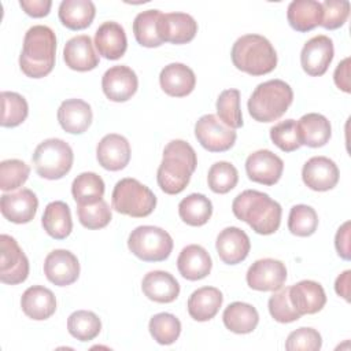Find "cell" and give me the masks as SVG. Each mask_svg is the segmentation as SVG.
<instances>
[{"mask_svg":"<svg viewBox=\"0 0 351 351\" xmlns=\"http://www.w3.org/2000/svg\"><path fill=\"white\" fill-rule=\"evenodd\" d=\"M197 166L196 152L184 140H171L163 149V159L156 171V181L167 195L181 193Z\"/></svg>","mask_w":351,"mask_h":351,"instance_id":"6da1fadb","label":"cell"},{"mask_svg":"<svg viewBox=\"0 0 351 351\" xmlns=\"http://www.w3.org/2000/svg\"><path fill=\"white\" fill-rule=\"evenodd\" d=\"M232 211L237 219L247 222L258 234H273L281 223V206L267 193L255 189L239 193L232 203Z\"/></svg>","mask_w":351,"mask_h":351,"instance_id":"7a4b0ae2","label":"cell"},{"mask_svg":"<svg viewBox=\"0 0 351 351\" xmlns=\"http://www.w3.org/2000/svg\"><path fill=\"white\" fill-rule=\"evenodd\" d=\"M56 37L51 27L44 25L32 26L23 38L19 55V67L26 77L43 78L55 66Z\"/></svg>","mask_w":351,"mask_h":351,"instance_id":"3957f363","label":"cell"},{"mask_svg":"<svg viewBox=\"0 0 351 351\" xmlns=\"http://www.w3.org/2000/svg\"><path fill=\"white\" fill-rule=\"evenodd\" d=\"M234 67L250 75H263L277 66V52L271 43L261 34H244L232 47Z\"/></svg>","mask_w":351,"mask_h":351,"instance_id":"277c9868","label":"cell"},{"mask_svg":"<svg viewBox=\"0 0 351 351\" xmlns=\"http://www.w3.org/2000/svg\"><path fill=\"white\" fill-rule=\"evenodd\" d=\"M293 101L289 84L282 80H269L259 84L248 99L250 115L258 122H274L281 118Z\"/></svg>","mask_w":351,"mask_h":351,"instance_id":"5b68a950","label":"cell"},{"mask_svg":"<svg viewBox=\"0 0 351 351\" xmlns=\"http://www.w3.org/2000/svg\"><path fill=\"white\" fill-rule=\"evenodd\" d=\"M112 208L133 218L148 217L156 207L154 192L136 178L119 180L111 195Z\"/></svg>","mask_w":351,"mask_h":351,"instance_id":"8992f818","label":"cell"},{"mask_svg":"<svg viewBox=\"0 0 351 351\" xmlns=\"http://www.w3.org/2000/svg\"><path fill=\"white\" fill-rule=\"evenodd\" d=\"M32 160L40 177L59 180L71 170L74 154L62 138H47L36 147Z\"/></svg>","mask_w":351,"mask_h":351,"instance_id":"52a82bcc","label":"cell"},{"mask_svg":"<svg viewBox=\"0 0 351 351\" xmlns=\"http://www.w3.org/2000/svg\"><path fill=\"white\" fill-rule=\"evenodd\" d=\"M128 247L133 255L144 262H162L173 251V239L162 228L143 225L130 232Z\"/></svg>","mask_w":351,"mask_h":351,"instance_id":"ba28073f","label":"cell"},{"mask_svg":"<svg viewBox=\"0 0 351 351\" xmlns=\"http://www.w3.org/2000/svg\"><path fill=\"white\" fill-rule=\"evenodd\" d=\"M195 137L210 152H225L236 143L234 129L226 126L217 115L206 114L195 123Z\"/></svg>","mask_w":351,"mask_h":351,"instance_id":"9c48e42d","label":"cell"},{"mask_svg":"<svg viewBox=\"0 0 351 351\" xmlns=\"http://www.w3.org/2000/svg\"><path fill=\"white\" fill-rule=\"evenodd\" d=\"M0 248V281L8 285L23 282L29 276V261L16 240L1 234Z\"/></svg>","mask_w":351,"mask_h":351,"instance_id":"30bf717a","label":"cell"},{"mask_svg":"<svg viewBox=\"0 0 351 351\" xmlns=\"http://www.w3.org/2000/svg\"><path fill=\"white\" fill-rule=\"evenodd\" d=\"M247 284L255 291H277L287 280V267L281 261L265 258L255 261L247 271Z\"/></svg>","mask_w":351,"mask_h":351,"instance_id":"8fae6325","label":"cell"},{"mask_svg":"<svg viewBox=\"0 0 351 351\" xmlns=\"http://www.w3.org/2000/svg\"><path fill=\"white\" fill-rule=\"evenodd\" d=\"M284 170V162L269 149H259L248 155L245 160V173L254 182L262 185H274L280 181Z\"/></svg>","mask_w":351,"mask_h":351,"instance_id":"7c38bea8","label":"cell"},{"mask_svg":"<svg viewBox=\"0 0 351 351\" xmlns=\"http://www.w3.org/2000/svg\"><path fill=\"white\" fill-rule=\"evenodd\" d=\"M333 41L324 34L310 38L302 48L300 64L311 77L324 75L333 59Z\"/></svg>","mask_w":351,"mask_h":351,"instance_id":"4fadbf2b","label":"cell"},{"mask_svg":"<svg viewBox=\"0 0 351 351\" xmlns=\"http://www.w3.org/2000/svg\"><path fill=\"white\" fill-rule=\"evenodd\" d=\"M101 88L107 99L121 103L129 100L137 92L138 80L130 67L118 64L110 67L103 74Z\"/></svg>","mask_w":351,"mask_h":351,"instance_id":"5bb4252c","label":"cell"},{"mask_svg":"<svg viewBox=\"0 0 351 351\" xmlns=\"http://www.w3.org/2000/svg\"><path fill=\"white\" fill-rule=\"evenodd\" d=\"M44 274L58 287L71 285L80 276V262L67 250H53L44 261Z\"/></svg>","mask_w":351,"mask_h":351,"instance_id":"9a60e30c","label":"cell"},{"mask_svg":"<svg viewBox=\"0 0 351 351\" xmlns=\"http://www.w3.org/2000/svg\"><path fill=\"white\" fill-rule=\"evenodd\" d=\"M158 33L163 43L186 44L197 33V22L185 12L160 14L158 21Z\"/></svg>","mask_w":351,"mask_h":351,"instance_id":"2e32d148","label":"cell"},{"mask_svg":"<svg viewBox=\"0 0 351 351\" xmlns=\"http://www.w3.org/2000/svg\"><path fill=\"white\" fill-rule=\"evenodd\" d=\"M339 176L340 173L336 163L326 156H313L302 169L303 182L317 192H325L335 188L339 182Z\"/></svg>","mask_w":351,"mask_h":351,"instance_id":"e0dca14e","label":"cell"},{"mask_svg":"<svg viewBox=\"0 0 351 351\" xmlns=\"http://www.w3.org/2000/svg\"><path fill=\"white\" fill-rule=\"evenodd\" d=\"M38 207L36 193L27 188H22L14 193H4L0 199V210L5 219L14 223L30 222Z\"/></svg>","mask_w":351,"mask_h":351,"instance_id":"ac0fdd59","label":"cell"},{"mask_svg":"<svg viewBox=\"0 0 351 351\" xmlns=\"http://www.w3.org/2000/svg\"><path fill=\"white\" fill-rule=\"evenodd\" d=\"M129 141L117 133L106 134L96 147V158L99 165L110 171H118L128 166L130 160Z\"/></svg>","mask_w":351,"mask_h":351,"instance_id":"d6986e66","label":"cell"},{"mask_svg":"<svg viewBox=\"0 0 351 351\" xmlns=\"http://www.w3.org/2000/svg\"><path fill=\"white\" fill-rule=\"evenodd\" d=\"M215 248L219 259L226 265H237L243 262L251 250L250 237L236 226L225 228L219 232L215 241Z\"/></svg>","mask_w":351,"mask_h":351,"instance_id":"ffe728a7","label":"cell"},{"mask_svg":"<svg viewBox=\"0 0 351 351\" xmlns=\"http://www.w3.org/2000/svg\"><path fill=\"white\" fill-rule=\"evenodd\" d=\"M289 300L300 315L315 314L324 308L326 295L321 284L313 280H302L289 287Z\"/></svg>","mask_w":351,"mask_h":351,"instance_id":"44dd1931","label":"cell"},{"mask_svg":"<svg viewBox=\"0 0 351 351\" xmlns=\"http://www.w3.org/2000/svg\"><path fill=\"white\" fill-rule=\"evenodd\" d=\"M159 84L163 92L171 97L188 96L196 85V77L191 67L184 63H170L159 74Z\"/></svg>","mask_w":351,"mask_h":351,"instance_id":"7402d4cb","label":"cell"},{"mask_svg":"<svg viewBox=\"0 0 351 351\" xmlns=\"http://www.w3.org/2000/svg\"><path fill=\"white\" fill-rule=\"evenodd\" d=\"M95 45L99 55L106 59L117 60L122 58L128 48L125 29L112 21L101 23L95 33Z\"/></svg>","mask_w":351,"mask_h":351,"instance_id":"603a6c76","label":"cell"},{"mask_svg":"<svg viewBox=\"0 0 351 351\" xmlns=\"http://www.w3.org/2000/svg\"><path fill=\"white\" fill-rule=\"evenodd\" d=\"M92 108L81 99H67L58 108V121L62 129L71 134H81L92 123Z\"/></svg>","mask_w":351,"mask_h":351,"instance_id":"cb8c5ba5","label":"cell"},{"mask_svg":"<svg viewBox=\"0 0 351 351\" xmlns=\"http://www.w3.org/2000/svg\"><path fill=\"white\" fill-rule=\"evenodd\" d=\"M177 267L184 278L189 281H197L210 274L213 261L210 254L202 245L189 244L180 252Z\"/></svg>","mask_w":351,"mask_h":351,"instance_id":"d4e9b609","label":"cell"},{"mask_svg":"<svg viewBox=\"0 0 351 351\" xmlns=\"http://www.w3.org/2000/svg\"><path fill=\"white\" fill-rule=\"evenodd\" d=\"M63 59L66 66L75 71H89L99 64V56L93 49L90 37L86 34L75 36L64 44Z\"/></svg>","mask_w":351,"mask_h":351,"instance_id":"484cf974","label":"cell"},{"mask_svg":"<svg viewBox=\"0 0 351 351\" xmlns=\"http://www.w3.org/2000/svg\"><path fill=\"white\" fill-rule=\"evenodd\" d=\"M21 307L29 318L44 321L52 317L56 311V298L51 289L43 285H33L23 292Z\"/></svg>","mask_w":351,"mask_h":351,"instance_id":"4316f807","label":"cell"},{"mask_svg":"<svg viewBox=\"0 0 351 351\" xmlns=\"http://www.w3.org/2000/svg\"><path fill=\"white\" fill-rule=\"evenodd\" d=\"M143 293L156 303H171L180 295V284L169 271L154 270L141 281Z\"/></svg>","mask_w":351,"mask_h":351,"instance_id":"83f0119b","label":"cell"},{"mask_svg":"<svg viewBox=\"0 0 351 351\" xmlns=\"http://www.w3.org/2000/svg\"><path fill=\"white\" fill-rule=\"evenodd\" d=\"M298 134L302 145L318 148L325 145L332 136V126L326 117L317 112L304 114L298 122Z\"/></svg>","mask_w":351,"mask_h":351,"instance_id":"f1b7e54d","label":"cell"},{"mask_svg":"<svg viewBox=\"0 0 351 351\" xmlns=\"http://www.w3.org/2000/svg\"><path fill=\"white\" fill-rule=\"evenodd\" d=\"M223 302L222 292L215 287H202L193 291L188 299V313L199 322L210 321L217 315Z\"/></svg>","mask_w":351,"mask_h":351,"instance_id":"f546056e","label":"cell"},{"mask_svg":"<svg viewBox=\"0 0 351 351\" xmlns=\"http://www.w3.org/2000/svg\"><path fill=\"white\" fill-rule=\"evenodd\" d=\"M287 18L293 30L310 32L321 25L322 5L315 0H293L288 5Z\"/></svg>","mask_w":351,"mask_h":351,"instance_id":"4dcf8cb0","label":"cell"},{"mask_svg":"<svg viewBox=\"0 0 351 351\" xmlns=\"http://www.w3.org/2000/svg\"><path fill=\"white\" fill-rule=\"evenodd\" d=\"M58 15L62 25L67 29L82 30L93 22L96 7L90 0H63Z\"/></svg>","mask_w":351,"mask_h":351,"instance_id":"1f68e13d","label":"cell"},{"mask_svg":"<svg viewBox=\"0 0 351 351\" xmlns=\"http://www.w3.org/2000/svg\"><path fill=\"white\" fill-rule=\"evenodd\" d=\"M41 223L51 237L56 240L66 239L73 230L71 211L67 203L62 200L48 203L44 210Z\"/></svg>","mask_w":351,"mask_h":351,"instance_id":"d6a6232c","label":"cell"},{"mask_svg":"<svg viewBox=\"0 0 351 351\" xmlns=\"http://www.w3.org/2000/svg\"><path fill=\"white\" fill-rule=\"evenodd\" d=\"M222 319L223 325L230 332L245 335L251 333L256 328L259 322V314L256 308L250 303L233 302L223 310Z\"/></svg>","mask_w":351,"mask_h":351,"instance_id":"836d02e7","label":"cell"},{"mask_svg":"<svg viewBox=\"0 0 351 351\" xmlns=\"http://www.w3.org/2000/svg\"><path fill=\"white\" fill-rule=\"evenodd\" d=\"M178 215L189 226H203L213 215V203L202 193H191L180 202Z\"/></svg>","mask_w":351,"mask_h":351,"instance_id":"e575fe53","label":"cell"},{"mask_svg":"<svg viewBox=\"0 0 351 351\" xmlns=\"http://www.w3.org/2000/svg\"><path fill=\"white\" fill-rule=\"evenodd\" d=\"M71 193L78 206L97 203L104 195V181L96 173H81L71 184Z\"/></svg>","mask_w":351,"mask_h":351,"instance_id":"d590c367","label":"cell"},{"mask_svg":"<svg viewBox=\"0 0 351 351\" xmlns=\"http://www.w3.org/2000/svg\"><path fill=\"white\" fill-rule=\"evenodd\" d=\"M159 10H147L134 18L133 22V33L136 37V41L147 48L159 47L163 44L162 38L158 33V21L160 16Z\"/></svg>","mask_w":351,"mask_h":351,"instance_id":"8d00e7d4","label":"cell"},{"mask_svg":"<svg viewBox=\"0 0 351 351\" xmlns=\"http://www.w3.org/2000/svg\"><path fill=\"white\" fill-rule=\"evenodd\" d=\"M67 330L74 339L89 341L100 333L101 321L93 311L77 310L67 318Z\"/></svg>","mask_w":351,"mask_h":351,"instance_id":"74e56055","label":"cell"},{"mask_svg":"<svg viewBox=\"0 0 351 351\" xmlns=\"http://www.w3.org/2000/svg\"><path fill=\"white\" fill-rule=\"evenodd\" d=\"M148 329L156 343L169 346L180 337L181 322L170 313H158L149 319Z\"/></svg>","mask_w":351,"mask_h":351,"instance_id":"f35d334b","label":"cell"},{"mask_svg":"<svg viewBox=\"0 0 351 351\" xmlns=\"http://www.w3.org/2000/svg\"><path fill=\"white\" fill-rule=\"evenodd\" d=\"M29 114L26 99L16 92H1V126L15 128L21 125Z\"/></svg>","mask_w":351,"mask_h":351,"instance_id":"ab89813d","label":"cell"},{"mask_svg":"<svg viewBox=\"0 0 351 351\" xmlns=\"http://www.w3.org/2000/svg\"><path fill=\"white\" fill-rule=\"evenodd\" d=\"M217 114L219 119L232 129L243 126V114L240 110V90H222L217 99Z\"/></svg>","mask_w":351,"mask_h":351,"instance_id":"60d3db41","label":"cell"},{"mask_svg":"<svg viewBox=\"0 0 351 351\" xmlns=\"http://www.w3.org/2000/svg\"><path fill=\"white\" fill-rule=\"evenodd\" d=\"M318 228V215L315 210L306 204H296L291 208L288 217V229L299 237H308Z\"/></svg>","mask_w":351,"mask_h":351,"instance_id":"b9f144b4","label":"cell"},{"mask_svg":"<svg viewBox=\"0 0 351 351\" xmlns=\"http://www.w3.org/2000/svg\"><path fill=\"white\" fill-rule=\"evenodd\" d=\"M239 181L237 169L229 162H215L207 174V182L213 192L223 195L232 191Z\"/></svg>","mask_w":351,"mask_h":351,"instance_id":"7bdbcfd3","label":"cell"},{"mask_svg":"<svg viewBox=\"0 0 351 351\" xmlns=\"http://www.w3.org/2000/svg\"><path fill=\"white\" fill-rule=\"evenodd\" d=\"M30 167L19 159H7L0 163V188L1 191H14L22 186L29 178Z\"/></svg>","mask_w":351,"mask_h":351,"instance_id":"ee69618b","label":"cell"},{"mask_svg":"<svg viewBox=\"0 0 351 351\" xmlns=\"http://www.w3.org/2000/svg\"><path fill=\"white\" fill-rule=\"evenodd\" d=\"M77 215H78L81 225L86 229H92V230L106 228L112 218L111 208L103 199L93 204L78 206Z\"/></svg>","mask_w":351,"mask_h":351,"instance_id":"f6af8a7d","label":"cell"},{"mask_svg":"<svg viewBox=\"0 0 351 351\" xmlns=\"http://www.w3.org/2000/svg\"><path fill=\"white\" fill-rule=\"evenodd\" d=\"M269 313L274 318V321L281 324H289L293 321H298L302 315L293 308L291 300H289V287L288 288H280L277 292H274L267 303Z\"/></svg>","mask_w":351,"mask_h":351,"instance_id":"bcb514c9","label":"cell"},{"mask_svg":"<svg viewBox=\"0 0 351 351\" xmlns=\"http://www.w3.org/2000/svg\"><path fill=\"white\" fill-rule=\"evenodd\" d=\"M270 138L273 144H276L284 152H292L302 147L298 134L296 121L293 119H285L276 123L270 129Z\"/></svg>","mask_w":351,"mask_h":351,"instance_id":"7dc6e473","label":"cell"},{"mask_svg":"<svg viewBox=\"0 0 351 351\" xmlns=\"http://www.w3.org/2000/svg\"><path fill=\"white\" fill-rule=\"evenodd\" d=\"M322 5V27L335 30L341 27L350 15V1L347 0H325Z\"/></svg>","mask_w":351,"mask_h":351,"instance_id":"c3c4849f","label":"cell"},{"mask_svg":"<svg viewBox=\"0 0 351 351\" xmlns=\"http://www.w3.org/2000/svg\"><path fill=\"white\" fill-rule=\"evenodd\" d=\"M322 346V337L313 328H299L291 332L285 341L288 351H318Z\"/></svg>","mask_w":351,"mask_h":351,"instance_id":"681fc988","label":"cell"},{"mask_svg":"<svg viewBox=\"0 0 351 351\" xmlns=\"http://www.w3.org/2000/svg\"><path fill=\"white\" fill-rule=\"evenodd\" d=\"M335 247L340 258L348 261L351 258L350 251V221L344 222L336 232L335 236Z\"/></svg>","mask_w":351,"mask_h":351,"instance_id":"f907efd6","label":"cell"},{"mask_svg":"<svg viewBox=\"0 0 351 351\" xmlns=\"http://www.w3.org/2000/svg\"><path fill=\"white\" fill-rule=\"evenodd\" d=\"M19 5L27 15L33 18H43L49 14L52 1L51 0H21Z\"/></svg>","mask_w":351,"mask_h":351,"instance_id":"816d5d0a","label":"cell"},{"mask_svg":"<svg viewBox=\"0 0 351 351\" xmlns=\"http://www.w3.org/2000/svg\"><path fill=\"white\" fill-rule=\"evenodd\" d=\"M333 80L339 89H341L346 93H350V58H346L337 64L333 74Z\"/></svg>","mask_w":351,"mask_h":351,"instance_id":"f5cc1de1","label":"cell"},{"mask_svg":"<svg viewBox=\"0 0 351 351\" xmlns=\"http://www.w3.org/2000/svg\"><path fill=\"white\" fill-rule=\"evenodd\" d=\"M350 277H351V271L346 270L336 278V282H335L336 293L344 298L347 302H350Z\"/></svg>","mask_w":351,"mask_h":351,"instance_id":"db71d44e","label":"cell"}]
</instances>
